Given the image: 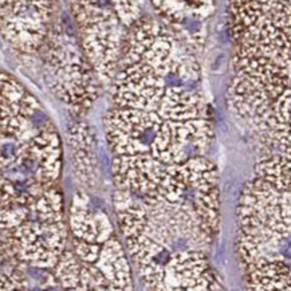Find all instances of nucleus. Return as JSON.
Masks as SVG:
<instances>
[{"label": "nucleus", "mask_w": 291, "mask_h": 291, "mask_svg": "<svg viewBox=\"0 0 291 291\" xmlns=\"http://www.w3.org/2000/svg\"><path fill=\"white\" fill-rule=\"evenodd\" d=\"M58 0H0V33L24 55H36L59 17Z\"/></svg>", "instance_id": "3"}, {"label": "nucleus", "mask_w": 291, "mask_h": 291, "mask_svg": "<svg viewBox=\"0 0 291 291\" xmlns=\"http://www.w3.org/2000/svg\"><path fill=\"white\" fill-rule=\"evenodd\" d=\"M158 19L172 28L192 50L204 43V27L215 11L216 0H149Z\"/></svg>", "instance_id": "4"}, {"label": "nucleus", "mask_w": 291, "mask_h": 291, "mask_svg": "<svg viewBox=\"0 0 291 291\" xmlns=\"http://www.w3.org/2000/svg\"><path fill=\"white\" fill-rule=\"evenodd\" d=\"M38 54L47 84L58 98L78 110L95 101L102 84L81 46L71 17L59 14Z\"/></svg>", "instance_id": "2"}, {"label": "nucleus", "mask_w": 291, "mask_h": 291, "mask_svg": "<svg viewBox=\"0 0 291 291\" xmlns=\"http://www.w3.org/2000/svg\"><path fill=\"white\" fill-rule=\"evenodd\" d=\"M62 148L50 117L17 79L0 73V209L56 187Z\"/></svg>", "instance_id": "1"}]
</instances>
